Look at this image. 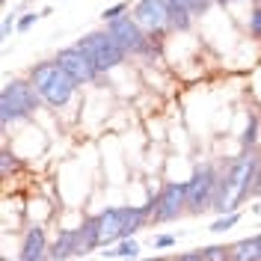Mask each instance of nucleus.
<instances>
[{
	"mask_svg": "<svg viewBox=\"0 0 261 261\" xmlns=\"http://www.w3.org/2000/svg\"><path fill=\"white\" fill-rule=\"evenodd\" d=\"M261 154L255 151H241L234 158H228L220 166V187L214 196V214H234L241 211L246 199H252V187H255V175H258Z\"/></svg>",
	"mask_w": 261,
	"mask_h": 261,
	"instance_id": "nucleus-1",
	"label": "nucleus"
},
{
	"mask_svg": "<svg viewBox=\"0 0 261 261\" xmlns=\"http://www.w3.org/2000/svg\"><path fill=\"white\" fill-rule=\"evenodd\" d=\"M27 81L33 83V89L39 92V98L54 107V110H63L71 104V98L77 95V83L74 77L65 71L57 60H48V63H36L30 68V77Z\"/></svg>",
	"mask_w": 261,
	"mask_h": 261,
	"instance_id": "nucleus-2",
	"label": "nucleus"
},
{
	"mask_svg": "<svg viewBox=\"0 0 261 261\" xmlns=\"http://www.w3.org/2000/svg\"><path fill=\"white\" fill-rule=\"evenodd\" d=\"M42 104L45 101L39 98L30 81H24V77L6 81L0 89V125H3V130H9V125H15L21 119L36 116V110H42Z\"/></svg>",
	"mask_w": 261,
	"mask_h": 261,
	"instance_id": "nucleus-3",
	"label": "nucleus"
},
{
	"mask_svg": "<svg viewBox=\"0 0 261 261\" xmlns=\"http://www.w3.org/2000/svg\"><path fill=\"white\" fill-rule=\"evenodd\" d=\"M217 187H220V166L214 161L196 163L193 175L187 181V214L199 217L202 211H211Z\"/></svg>",
	"mask_w": 261,
	"mask_h": 261,
	"instance_id": "nucleus-4",
	"label": "nucleus"
},
{
	"mask_svg": "<svg viewBox=\"0 0 261 261\" xmlns=\"http://www.w3.org/2000/svg\"><path fill=\"white\" fill-rule=\"evenodd\" d=\"M151 217L148 226H163L187 214V181H166L154 196H148Z\"/></svg>",
	"mask_w": 261,
	"mask_h": 261,
	"instance_id": "nucleus-5",
	"label": "nucleus"
},
{
	"mask_svg": "<svg viewBox=\"0 0 261 261\" xmlns=\"http://www.w3.org/2000/svg\"><path fill=\"white\" fill-rule=\"evenodd\" d=\"M74 45H81V48L92 57V63L98 65V71H101V74H107V71L119 68V65L128 60V54H125V50L110 39V33H107V30L86 33V36H81Z\"/></svg>",
	"mask_w": 261,
	"mask_h": 261,
	"instance_id": "nucleus-6",
	"label": "nucleus"
},
{
	"mask_svg": "<svg viewBox=\"0 0 261 261\" xmlns=\"http://www.w3.org/2000/svg\"><path fill=\"white\" fill-rule=\"evenodd\" d=\"M54 60H57V63H60L65 71L74 77V83H77V86H89V83H98V81H101V71H98V65L92 63V57H89V54H86L81 45L60 48Z\"/></svg>",
	"mask_w": 261,
	"mask_h": 261,
	"instance_id": "nucleus-7",
	"label": "nucleus"
},
{
	"mask_svg": "<svg viewBox=\"0 0 261 261\" xmlns=\"http://www.w3.org/2000/svg\"><path fill=\"white\" fill-rule=\"evenodd\" d=\"M104 30L110 33V39H113L128 57H143V50H146V45H148V33L134 21V15H122L119 21H110Z\"/></svg>",
	"mask_w": 261,
	"mask_h": 261,
	"instance_id": "nucleus-8",
	"label": "nucleus"
},
{
	"mask_svg": "<svg viewBox=\"0 0 261 261\" xmlns=\"http://www.w3.org/2000/svg\"><path fill=\"white\" fill-rule=\"evenodd\" d=\"M134 21L148 33L163 39L169 33V3L166 0H140L134 6Z\"/></svg>",
	"mask_w": 261,
	"mask_h": 261,
	"instance_id": "nucleus-9",
	"label": "nucleus"
},
{
	"mask_svg": "<svg viewBox=\"0 0 261 261\" xmlns=\"http://www.w3.org/2000/svg\"><path fill=\"white\" fill-rule=\"evenodd\" d=\"M50 244H48V234L39 223H30L21 234V246H18V258L15 261H50L48 258Z\"/></svg>",
	"mask_w": 261,
	"mask_h": 261,
	"instance_id": "nucleus-10",
	"label": "nucleus"
},
{
	"mask_svg": "<svg viewBox=\"0 0 261 261\" xmlns=\"http://www.w3.org/2000/svg\"><path fill=\"white\" fill-rule=\"evenodd\" d=\"M101 249V226H98V214L83 217V223L77 226V255H89Z\"/></svg>",
	"mask_w": 261,
	"mask_h": 261,
	"instance_id": "nucleus-11",
	"label": "nucleus"
},
{
	"mask_svg": "<svg viewBox=\"0 0 261 261\" xmlns=\"http://www.w3.org/2000/svg\"><path fill=\"white\" fill-rule=\"evenodd\" d=\"M77 255V226L74 228H60L57 241L50 244V252L48 258L50 261H68Z\"/></svg>",
	"mask_w": 261,
	"mask_h": 261,
	"instance_id": "nucleus-12",
	"label": "nucleus"
},
{
	"mask_svg": "<svg viewBox=\"0 0 261 261\" xmlns=\"http://www.w3.org/2000/svg\"><path fill=\"white\" fill-rule=\"evenodd\" d=\"M238 143H241V151H255L261 143V119L255 110H249L246 113V125L241 130V137H238Z\"/></svg>",
	"mask_w": 261,
	"mask_h": 261,
	"instance_id": "nucleus-13",
	"label": "nucleus"
},
{
	"mask_svg": "<svg viewBox=\"0 0 261 261\" xmlns=\"http://www.w3.org/2000/svg\"><path fill=\"white\" fill-rule=\"evenodd\" d=\"M228 255L231 261H261V246H258V238H241L234 244H228Z\"/></svg>",
	"mask_w": 261,
	"mask_h": 261,
	"instance_id": "nucleus-14",
	"label": "nucleus"
},
{
	"mask_svg": "<svg viewBox=\"0 0 261 261\" xmlns=\"http://www.w3.org/2000/svg\"><path fill=\"white\" fill-rule=\"evenodd\" d=\"M104 258H128V261H134V258H140V244L130 238V241H119L116 246H110V249H104L101 252Z\"/></svg>",
	"mask_w": 261,
	"mask_h": 261,
	"instance_id": "nucleus-15",
	"label": "nucleus"
},
{
	"mask_svg": "<svg viewBox=\"0 0 261 261\" xmlns=\"http://www.w3.org/2000/svg\"><path fill=\"white\" fill-rule=\"evenodd\" d=\"M190 24H193V15H190L187 9H181V6H169V30L187 33L190 30Z\"/></svg>",
	"mask_w": 261,
	"mask_h": 261,
	"instance_id": "nucleus-16",
	"label": "nucleus"
},
{
	"mask_svg": "<svg viewBox=\"0 0 261 261\" xmlns=\"http://www.w3.org/2000/svg\"><path fill=\"white\" fill-rule=\"evenodd\" d=\"M18 169H21V161H18L15 154L3 146V151H0V175H3V178H9V175H15Z\"/></svg>",
	"mask_w": 261,
	"mask_h": 261,
	"instance_id": "nucleus-17",
	"label": "nucleus"
},
{
	"mask_svg": "<svg viewBox=\"0 0 261 261\" xmlns=\"http://www.w3.org/2000/svg\"><path fill=\"white\" fill-rule=\"evenodd\" d=\"M241 223V211H234V214H223V217H217L211 223V228L208 231H214V234H223V231H228V228H234Z\"/></svg>",
	"mask_w": 261,
	"mask_h": 261,
	"instance_id": "nucleus-18",
	"label": "nucleus"
},
{
	"mask_svg": "<svg viewBox=\"0 0 261 261\" xmlns=\"http://www.w3.org/2000/svg\"><path fill=\"white\" fill-rule=\"evenodd\" d=\"M199 252H202V258L205 261H231L226 244H208V246H202Z\"/></svg>",
	"mask_w": 261,
	"mask_h": 261,
	"instance_id": "nucleus-19",
	"label": "nucleus"
},
{
	"mask_svg": "<svg viewBox=\"0 0 261 261\" xmlns=\"http://www.w3.org/2000/svg\"><path fill=\"white\" fill-rule=\"evenodd\" d=\"M21 9H24V6H15L12 12H6V15H3V27H0V39H3V42L9 39L12 27H18V12H21Z\"/></svg>",
	"mask_w": 261,
	"mask_h": 261,
	"instance_id": "nucleus-20",
	"label": "nucleus"
},
{
	"mask_svg": "<svg viewBox=\"0 0 261 261\" xmlns=\"http://www.w3.org/2000/svg\"><path fill=\"white\" fill-rule=\"evenodd\" d=\"M125 12H128V3H125V0H122V3H113V6H107V9L101 12V21H104V24H110V21H119V18L125 15Z\"/></svg>",
	"mask_w": 261,
	"mask_h": 261,
	"instance_id": "nucleus-21",
	"label": "nucleus"
},
{
	"mask_svg": "<svg viewBox=\"0 0 261 261\" xmlns=\"http://www.w3.org/2000/svg\"><path fill=\"white\" fill-rule=\"evenodd\" d=\"M249 36L261 39V6H252V12H249Z\"/></svg>",
	"mask_w": 261,
	"mask_h": 261,
	"instance_id": "nucleus-22",
	"label": "nucleus"
},
{
	"mask_svg": "<svg viewBox=\"0 0 261 261\" xmlns=\"http://www.w3.org/2000/svg\"><path fill=\"white\" fill-rule=\"evenodd\" d=\"M39 18H42V12H24V15L18 18V27H15V30H18V33H27L33 24L39 21Z\"/></svg>",
	"mask_w": 261,
	"mask_h": 261,
	"instance_id": "nucleus-23",
	"label": "nucleus"
},
{
	"mask_svg": "<svg viewBox=\"0 0 261 261\" xmlns=\"http://www.w3.org/2000/svg\"><path fill=\"white\" fill-rule=\"evenodd\" d=\"M175 241H178L175 234H154L151 238V246L154 249H169V246H175Z\"/></svg>",
	"mask_w": 261,
	"mask_h": 261,
	"instance_id": "nucleus-24",
	"label": "nucleus"
},
{
	"mask_svg": "<svg viewBox=\"0 0 261 261\" xmlns=\"http://www.w3.org/2000/svg\"><path fill=\"white\" fill-rule=\"evenodd\" d=\"M166 3H169V6H181V9H187L190 15L196 12V0H166ZM193 18H196V15H193Z\"/></svg>",
	"mask_w": 261,
	"mask_h": 261,
	"instance_id": "nucleus-25",
	"label": "nucleus"
},
{
	"mask_svg": "<svg viewBox=\"0 0 261 261\" xmlns=\"http://www.w3.org/2000/svg\"><path fill=\"white\" fill-rule=\"evenodd\" d=\"M214 3H217V0H196V12H193V15L202 18V15H205V12L214 6Z\"/></svg>",
	"mask_w": 261,
	"mask_h": 261,
	"instance_id": "nucleus-26",
	"label": "nucleus"
},
{
	"mask_svg": "<svg viewBox=\"0 0 261 261\" xmlns=\"http://www.w3.org/2000/svg\"><path fill=\"white\" fill-rule=\"evenodd\" d=\"M169 261H205V258H202V252L196 249V252H184V255H175V258H169Z\"/></svg>",
	"mask_w": 261,
	"mask_h": 261,
	"instance_id": "nucleus-27",
	"label": "nucleus"
},
{
	"mask_svg": "<svg viewBox=\"0 0 261 261\" xmlns=\"http://www.w3.org/2000/svg\"><path fill=\"white\" fill-rule=\"evenodd\" d=\"M252 199H261V163H258V175H255V187H252Z\"/></svg>",
	"mask_w": 261,
	"mask_h": 261,
	"instance_id": "nucleus-28",
	"label": "nucleus"
},
{
	"mask_svg": "<svg viewBox=\"0 0 261 261\" xmlns=\"http://www.w3.org/2000/svg\"><path fill=\"white\" fill-rule=\"evenodd\" d=\"M134 261H169V258H163V255H154V258H134Z\"/></svg>",
	"mask_w": 261,
	"mask_h": 261,
	"instance_id": "nucleus-29",
	"label": "nucleus"
},
{
	"mask_svg": "<svg viewBox=\"0 0 261 261\" xmlns=\"http://www.w3.org/2000/svg\"><path fill=\"white\" fill-rule=\"evenodd\" d=\"M220 6H231V3H238V0H217Z\"/></svg>",
	"mask_w": 261,
	"mask_h": 261,
	"instance_id": "nucleus-30",
	"label": "nucleus"
},
{
	"mask_svg": "<svg viewBox=\"0 0 261 261\" xmlns=\"http://www.w3.org/2000/svg\"><path fill=\"white\" fill-rule=\"evenodd\" d=\"M255 238H258V246H261V231H258V234H255Z\"/></svg>",
	"mask_w": 261,
	"mask_h": 261,
	"instance_id": "nucleus-31",
	"label": "nucleus"
},
{
	"mask_svg": "<svg viewBox=\"0 0 261 261\" xmlns=\"http://www.w3.org/2000/svg\"><path fill=\"white\" fill-rule=\"evenodd\" d=\"M255 6H261V0H255Z\"/></svg>",
	"mask_w": 261,
	"mask_h": 261,
	"instance_id": "nucleus-32",
	"label": "nucleus"
}]
</instances>
